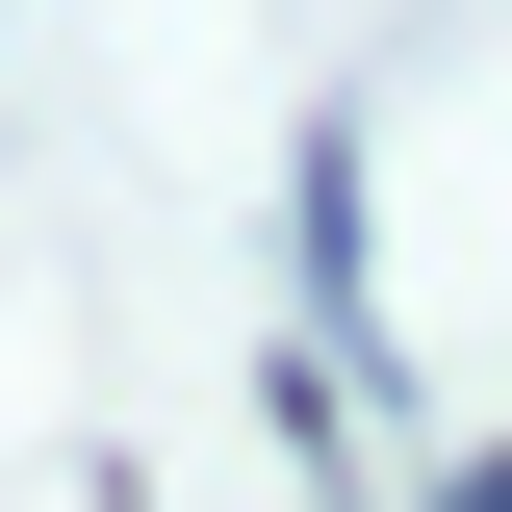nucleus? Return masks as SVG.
I'll return each mask as SVG.
<instances>
[{
  "label": "nucleus",
  "mask_w": 512,
  "mask_h": 512,
  "mask_svg": "<svg viewBox=\"0 0 512 512\" xmlns=\"http://www.w3.org/2000/svg\"><path fill=\"white\" fill-rule=\"evenodd\" d=\"M461 512H512V461H487V487H461Z\"/></svg>",
  "instance_id": "nucleus-1"
}]
</instances>
